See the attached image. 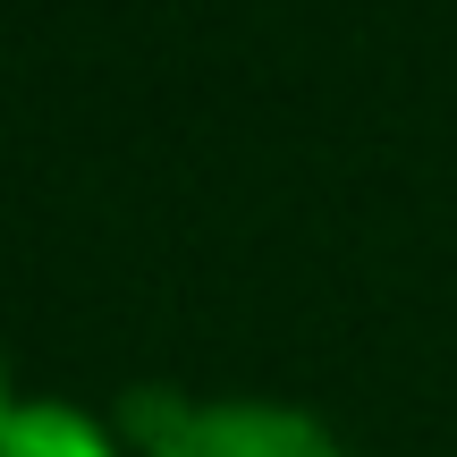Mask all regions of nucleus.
<instances>
[{
  "label": "nucleus",
  "instance_id": "obj_4",
  "mask_svg": "<svg viewBox=\"0 0 457 457\" xmlns=\"http://www.w3.org/2000/svg\"><path fill=\"white\" fill-rule=\"evenodd\" d=\"M0 407H9V398H0Z\"/></svg>",
  "mask_w": 457,
  "mask_h": 457
},
{
  "label": "nucleus",
  "instance_id": "obj_1",
  "mask_svg": "<svg viewBox=\"0 0 457 457\" xmlns=\"http://www.w3.org/2000/svg\"><path fill=\"white\" fill-rule=\"evenodd\" d=\"M153 457H347L330 424L305 407H271V398H220V407H187L179 432H162Z\"/></svg>",
  "mask_w": 457,
  "mask_h": 457
},
{
  "label": "nucleus",
  "instance_id": "obj_3",
  "mask_svg": "<svg viewBox=\"0 0 457 457\" xmlns=\"http://www.w3.org/2000/svg\"><path fill=\"white\" fill-rule=\"evenodd\" d=\"M187 424V398L179 390H162V381H145V390H128L119 398V432H128V441H162V432H179Z\"/></svg>",
  "mask_w": 457,
  "mask_h": 457
},
{
  "label": "nucleus",
  "instance_id": "obj_2",
  "mask_svg": "<svg viewBox=\"0 0 457 457\" xmlns=\"http://www.w3.org/2000/svg\"><path fill=\"white\" fill-rule=\"evenodd\" d=\"M0 457H111V432L77 407L17 398V407H0Z\"/></svg>",
  "mask_w": 457,
  "mask_h": 457
}]
</instances>
